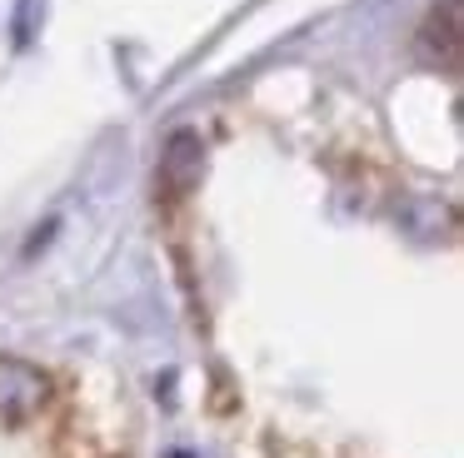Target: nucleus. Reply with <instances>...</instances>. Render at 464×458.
Instances as JSON below:
<instances>
[{
  "mask_svg": "<svg viewBox=\"0 0 464 458\" xmlns=\"http://www.w3.org/2000/svg\"><path fill=\"white\" fill-rule=\"evenodd\" d=\"M51 398V378L25 358H0V418H31Z\"/></svg>",
  "mask_w": 464,
  "mask_h": 458,
  "instance_id": "obj_1",
  "label": "nucleus"
},
{
  "mask_svg": "<svg viewBox=\"0 0 464 458\" xmlns=\"http://www.w3.org/2000/svg\"><path fill=\"white\" fill-rule=\"evenodd\" d=\"M200 165H205V149H200V139H195L190 129H180V135H170V145H165V159H160V169H165V185H170V189H190L195 179H200Z\"/></svg>",
  "mask_w": 464,
  "mask_h": 458,
  "instance_id": "obj_2",
  "label": "nucleus"
},
{
  "mask_svg": "<svg viewBox=\"0 0 464 458\" xmlns=\"http://www.w3.org/2000/svg\"><path fill=\"white\" fill-rule=\"evenodd\" d=\"M400 224L410 229V234H420V239H434L440 229H454V219H450V209H444L440 199H414V205L400 215Z\"/></svg>",
  "mask_w": 464,
  "mask_h": 458,
  "instance_id": "obj_3",
  "label": "nucleus"
}]
</instances>
